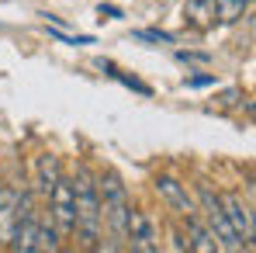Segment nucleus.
I'll use <instances>...</instances> for the list:
<instances>
[{"instance_id":"obj_1","label":"nucleus","mask_w":256,"mask_h":253,"mask_svg":"<svg viewBox=\"0 0 256 253\" xmlns=\"http://www.w3.org/2000/svg\"><path fill=\"white\" fill-rule=\"evenodd\" d=\"M73 198H76V222H73V232H76L80 246L94 250L97 239H100V229H104V215H100L97 177L90 173L86 163L76 167V177H73Z\"/></svg>"},{"instance_id":"obj_2","label":"nucleus","mask_w":256,"mask_h":253,"mask_svg":"<svg viewBox=\"0 0 256 253\" xmlns=\"http://www.w3.org/2000/svg\"><path fill=\"white\" fill-rule=\"evenodd\" d=\"M97 191H100V215H104V222L111 229L114 250H125L128 218H132V201H128L125 184H122V177L114 170H108V173L97 177Z\"/></svg>"},{"instance_id":"obj_3","label":"nucleus","mask_w":256,"mask_h":253,"mask_svg":"<svg viewBox=\"0 0 256 253\" xmlns=\"http://www.w3.org/2000/svg\"><path fill=\"white\" fill-rule=\"evenodd\" d=\"M198 205H201V218L208 222V229L214 232V239H218V250H242V243L236 239V232H232V225H228V218H225V208H222V198H218V191H212V184H198Z\"/></svg>"},{"instance_id":"obj_4","label":"nucleus","mask_w":256,"mask_h":253,"mask_svg":"<svg viewBox=\"0 0 256 253\" xmlns=\"http://www.w3.org/2000/svg\"><path fill=\"white\" fill-rule=\"evenodd\" d=\"M48 218L56 225L59 236H73V222H76V198H73V180L59 177L56 187L48 191Z\"/></svg>"},{"instance_id":"obj_5","label":"nucleus","mask_w":256,"mask_h":253,"mask_svg":"<svg viewBox=\"0 0 256 253\" xmlns=\"http://www.w3.org/2000/svg\"><path fill=\"white\" fill-rule=\"evenodd\" d=\"M218 198H222V208H225V218H228L236 239H239L246 250H253L256 222H253V208H250V201H242L239 194H218Z\"/></svg>"},{"instance_id":"obj_6","label":"nucleus","mask_w":256,"mask_h":253,"mask_svg":"<svg viewBox=\"0 0 256 253\" xmlns=\"http://www.w3.org/2000/svg\"><path fill=\"white\" fill-rule=\"evenodd\" d=\"M125 250H135V253H156L160 250V236H156V225H152L149 211H132Z\"/></svg>"},{"instance_id":"obj_7","label":"nucleus","mask_w":256,"mask_h":253,"mask_svg":"<svg viewBox=\"0 0 256 253\" xmlns=\"http://www.w3.org/2000/svg\"><path fill=\"white\" fill-rule=\"evenodd\" d=\"M152 187H156V194L170 205V211H176L180 218H187V215H194V211H198L194 198L187 194V184H180V180L170 177V173H160V177L152 180Z\"/></svg>"},{"instance_id":"obj_8","label":"nucleus","mask_w":256,"mask_h":253,"mask_svg":"<svg viewBox=\"0 0 256 253\" xmlns=\"http://www.w3.org/2000/svg\"><path fill=\"white\" fill-rule=\"evenodd\" d=\"M18 191H21V187L0 184V246L10 243L14 225H18Z\"/></svg>"},{"instance_id":"obj_9","label":"nucleus","mask_w":256,"mask_h":253,"mask_svg":"<svg viewBox=\"0 0 256 253\" xmlns=\"http://www.w3.org/2000/svg\"><path fill=\"white\" fill-rule=\"evenodd\" d=\"M62 177V167H59V156L56 153H42L38 160H35V187H38V194L48 198V191L56 187V180Z\"/></svg>"},{"instance_id":"obj_10","label":"nucleus","mask_w":256,"mask_h":253,"mask_svg":"<svg viewBox=\"0 0 256 253\" xmlns=\"http://www.w3.org/2000/svg\"><path fill=\"white\" fill-rule=\"evenodd\" d=\"M187 250H201V253H214L218 250V239H214V232L208 229V222L204 218H198V211L194 215H187Z\"/></svg>"},{"instance_id":"obj_11","label":"nucleus","mask_w":256,"mask_h":253,"mask_svg":"<svg viewBox=\"0 0 256 253\" xmlns=\"http://www.w3.org/2000/svg\"><path fill=\"white\" fill-rule=\"evenodd\" d=\"M214 4H218V0H187V4H184V21H187L190 28H198V32L212 28L214 25Z\"/></svg>"},{"instance_id":"obj_12","label":"nucleus","mask_w":256,"mask_h":253,"mask_svg":"<svg viewBox=\"0 0 256 253\" xmlns=\"http://www.w3.org/2000/svg\"><path fill=\"white\" fill-rule=\"evenodd\" d=\"M59 232H56V225H52V218H48V211H42V218H38V229H35V239H32V253H56L59 250Z\"/></svg>"},{"instance_id":"obj_13","label":"nucleus","mask_w":256,"mask_h":253,"mask_svg":"<svg viewBox=\"0 0 256 253\" xmlns=\"http://www.w3.org/2000/svg\"><path fill=\"white\" fill-rule=\"evenodd\" d=\"M250 4H253V0H218V4H214V21L236 25V21L250 11Z\"/></svg>"},{"instance_id":"obj_14","label":"nucleus","mask_w":256,"mask_h":253,"mask_svg":"<svg viewBox=\"0 0 256 253\" xmlns=\"http://www.w3.org/2000/svg\"><path fill=\"white\" fill-rule=\"evenodd\" d=\"M52 39H59V42H66V45H90L94 42L90 35H66L62 28H52Z\"/></svg>"},{"instance_id":"obj_15","label":"nucleus","mask_w":256,"mask_h":253,"mask_svg":"<svg viewBox=\"0 0 256 253\" xmlns=\"http://www.w3.org/2000/svg\"><path fill=\"white\" fill-rule=\"evenodd\" d=\"M218 84V77L214 73H198V77H187L184 87H190V90H198V87H214Z\"/></svg>"},{"instance_id":"obj_16","label":"nucleus","mask_w":256,"mask_h":253,"mask_svg":"<svg viewBox=\"0 0 256 253\" xmlns=\"http://www.w3.org/2000/svg\"><path fill=\"white\" fill-rule=\"evenodd\" d=\"M135 39H142V42H166V45L176 42L170 32H135Z\"/></svg>"},{"instance_id":"obj_17","label":"nucleus","mask_w":256,"mask_h":253,"mask_svg":"<svg viewBox=\"0 0 256 253\" xmlns=\"http://www.w3.org/2000/svg\"><path fill=\"white\" fill-rule=\"evenodd\" d=\"M176 59H184V63H208L204 52H184V49H176Z\"/></svg>"},{"instance_id":"obj_18","label":"nucleus","mask_w":256,"mask_h":253,"mask_svg":"<svg viewBox=\"0 0 256 253\" xmlns=\"http://www.w3.org/2000/svg\"><path fill=\"white\" fill-rule=\"evenodd\" d=\"M104 18L118 21V18H122V11H118V7H111V4H100V21H104Z\"/></svg>"},{"instance_id":"obj_19","label":"nucleus","mask_w":256,"mask_h":253,"mask_svg":"<svg viewBox=\"0 0 256 253\" xmlns=\"http://www.w3.org/2000/svg\"><path fill=\"white\" fill-rule=\"evenodd\" d=\"M160 4H166V0H160Z\"/></svg>"}]
</instances>
